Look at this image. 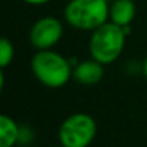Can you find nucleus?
I'll use <instances>...</instances> for the list:
<instances>
[{"label": "nucleus", "instance_id": "f257e3e1", "mask_svg": "<svg viewBox=\"0 0 147 147\" xmlns=\"http://www.w3.org/2000/svg\"><path fill=\"white\" fill-rule=\"evenodd\" d=\"M30 68L35 78L48 88H62L72 78L74 66L59 52L53 49L38 51L32 61Z\"/></svg>", "mask_w": 147, "mask_h": 147}, {"label": "nucleus", "instance_id": "f03ea898", "mask_svg": "<svg viewBox=\"0 0 147 147\" xmlns=\"http://www.w3.org/2000/svg\"><path fill=\"white\" fill-rule=\"evenodd\" d=\"M128 28H121L111 20L101 25L95 30L91 32L90 36V55L104 65H110L115 62L124 51L125 38Z\"/></svg>", "mask_w": 147, "mask_h": 147}, {"label": "nucleus", "instance_id": "7ed1b4c3", "mask_svg": "<svg viewBox=\"0 0 147 147\" xmlns=\"http://www.w3.org/2000/svg\"><path fill=\"white\" fill-rule=\"evenodd\" d=\"M63 18L74 29L92 32L110 20V5L107 0H69Z\"/></svg>", "mask_w": 147, "mask_h": 147}, {"label": "nucleus", "instance_id": "20e7f679", "mask_svg": "<svg viewBox=\"0 0 147 147\" xmlns=\"http://www.w3.org/2000/svg\"><path fill=\"white\" fill-rule=\"evenodd\" d=\"M97 136V123L87 113H74L59 125L61 147H90Z\"/></svg>", "mask_w": 147, "mask_h": 147}, {"label": "nucleus", "instance_id": "39448f33", "mask_svg": "<svg viewBox=\"0 0 147 147\" xmlns=\"http://www.w3.org/2000/svg\"><path fill=\"white\" fill-rule=\"evenodd\" d=\"M63 36V25L53 16H43L38 19L29 32L30 45L38 51L52 49Z\"/></svg>", "mask_w": 147, "mask_h": 147}, {"label": "nucleus", "instance_id": "423d86ee", "mask_svg": "<svg viewBox=\"0 0 147 147\" xmlns=\"http://www.w3.org/2000/svg\"><path fill=\"white\" fill-rule=\"evenodd\" d=\"M104 63L91 58L78 62L72 69V78L81 85H95L104 78Z\"/></svg>", "mask_w": 147, "mask_h": 147}, {"label": "nucleus", "instance_id": "0eeeda50", "mask_svg": "<svg viewBox=\"0 0 147 147\" xmlns=\"http://www.w3.org/2000/svg\"><path fill=\"white\" fill-rule=\"evenodd\" d=\"M136 18V5L133 0H114L110 5V20L121 28H128Z\"/></svg>", "mask_w": 147, "mask_h": 147}, {"label": "nucleus", "instance_id": "6e6552de", "mask_svg": "<svg viewBox=\"0 0 147 147\" xmlns=\"http://www.w3.org/2000/svg\"><path fill=\"white\" fill-rule=\"evenodd\" d=\"M20 125L7 114L0 115V147H15L19 141Z\"/></svg>", "mask_w": 147, "mask_h": 147}, {"label": "nucleus", "instance_id": "1a4fd4ad", "mask_svg": "<svg viewBox=\"0 0 147 147\" xmlns=\"http://www.w3.org/2000/svg\"><path fill=\"white\" fill-rule=\"evenodd\" d=\"M15 58V48H13V43L3 38L2 40H0V66H2V69H5L9 63H12Z\"/></svg>", "mask_w": 147, "mask_h": 147}, {"label": "nucleus", "instance_id": "9d476101", "mask_svg": "<svg viewBox=\"0 0 147 147\" xmlns=\"http://www.w3.org/2000/svg\"><path fill=\"white\" fill-rule=\"evenodd\" d=\"M35 133L29 125H20V133H19V146H29L33 141Z\"/></svg>", "mask_w": 147, "mask_h": 147}, {"label": "nucleus", "instance_id": "9b49d317", "mask_svg": "<svg viewBox=\"0 0 147 147\" xmlns=\"http://www.w3.org/2000/svg\"><path fill=\"white\" fill-rule=\"evenodd\" d=\"M22 2L28 3V5H32V6H40V5H45L51 0H22Z\"/></svg>", "mask_w": 147, "mask_h": 147}, {"label": "nucleus", "instance_id": "f8f14e48", "mask_svg": "<svg viewBox=\"0 0 147 147\" xmlns=\"http://www.w3.org/2000/svg\"><path fill=\"white\" fill-rule=\"evenodd\" d=\"M143 72H144V77L147 78V56L144 59V63H143Z\"/></svg>", "mask_w": 147, "mask_h": 147}]
</instances>
